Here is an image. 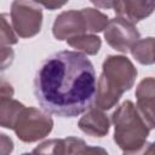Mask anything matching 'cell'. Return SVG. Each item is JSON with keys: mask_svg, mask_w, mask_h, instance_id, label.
<instances>
[{"mask_svg": "<svg viewBox=\"0 0 155 155\" xmlns=\"http://www.w3.org/2000/svg\"><path fill=\"white\" fill-rule=\"evenodd\" d=\"M97 92L93 64L78 51H59L45 58L34 79V94L48 114L74 117L92 108Z\"/></svg>", "mask_w": 155, "mask_h": 155, "instance_id": "1", "label": "cell"}, {"mask_svg": "<svg viewBox=\"0 0 155 155\" xmlns=\"http://www.w3.org/2000/svg\"><path fill=\"white\" fill-rule=\"evenodd\" d=\"M138 70L126 56H108L102 67V74L97 81L94 97L96 108L109 110L115 107L122 94L130 91L137 79Z\"/></svg>", "mask_w": 155, "mask_h": 155, "instance_id": "2", "label": "cell"}, {"mask_svg": "<svg viewBox=\"0 0 155 155\" xmlns=\"http://www.w3.org/2000/svg\"><path fill=\"white\" fill-rule=\"evenodd\" d=\"M114 124V142L124 153L140 149L150 133V128L131 101L122 102L111 115Z\"/></svg>", "mask_w": 155, "mask_h": 155, "instance_id": "3", "label": "cell"}, {"mask_svg": "<svg viewBox=\"0 0 155 155\" xmlns=\"http://www.w3.org/2000/svg\"><path fill=\"white\" fill-rule=\"evenodd\" d=\"M53 120L45 110L29 107L22 111L13 128L19 140L24 143L38 142L51 133Z\"/></svg>", "mask_w": 155, "mask_h": 155, "instance_id": "4", "label": "cell"}, {"mask_svg": "<svg viewBox=\"0 0 155 155\" xmlns=\"http://www.w3.org/2000/svg\"><path fill=\"white\" fill-rule=\"evenodd\" d=\"M11 24L17 36L29 39L40 33L42 8L36 1L16 0L11 5Z\"/></svg>", "mask_w": 155, "mask_h": 155, "instance_id": "5", "label": "cell"}, {"mask_svg": "<svg viewBox=\"0 0 155 155\" xmlns=\"http://www.w3.org/2000/svg\"><path fill=\"white\" fill-rule=\"evenodd\" d=\"M104 39L114 50L127 53L140 39V34L136 24L124 18L114 17L109 21L107 28L104 29Z\"/></svg>", "mask_w": 155, "mask_h": 155, "instance_id": "6", "label": "cell"}, {"mask_svg": "<svg viewBox=\"0 0 155 155\" xmlns=\"http://www.w3.org/2000/svg\"><path fill=\"white\" fill-rule=\"evenodd\" d=\"M52 33L57 40H68L78 35L88 34L81 10H68L59 13L53 22Z\"/></svg>", "mask_w": 155, "mask_h": 155, "instance_id": "7", "label": "cell"}, {"mask_svg": "<svg viewBox=\"0 0 155 155\" xmlns=\"http://www.w3.org/2000/svg\"><path fill=\"white\" fill-rule=\"evenodd\" d=\"M137 109L150 130L155 128V78L143 79L136 88Z\"/></svg>", "mask_w": 155, "mask_h": 155, "instance_id": "8", "label": "cell"}, {"mask_svg": "<svg viewBox=\"0 0 155 155\" xmlns=\"http://www.w3.org/2000/svg\"><path fill=\"white\" fill-rule=\"evenodd\" d=\"M113 10L116 17L124 18L133 24L149 17L155 10V1L142 0H121L114 1Z\"/></svg>", "mask_w": 155, "mask_h": 155, "instance_id": "9", "label": "cell"}, {"mask_svg": "<svg viewBox=\"0 0 155 155\" xmlns=\"http://www.w3.org/2000/svg\"><path fill=\"white\" fill-rule=\"evenodd\" d=\"M79 128L92 137H105L110 130V120L105 113L98 108H90L79 120Z\"/></svg>", "mask_w": 155, "mask_h": 155, "instance_id": "10", "label": "cell"}, {"mask_svg": "<svg viewBox=\"0 0 155 155\" xmlns=\"http://www.w3.org/2000/svg\"><path fill=\"white\" fill-rule=\"evenodd\" d=\"M25 105L13 98H0V125L13 130Z\"/></svg>", "mask_w": 155, "mask_h": 155, "instance_id": "11", "label": "cell"}, {"mask_svg": "<svg viewBox=\"0 0 155 155\" xmlns=\"http://www.w3.org/2000/svg\"><path fill=\"white\" fill-rule=\"evenodd\" d=\"M132 57L143 65L155 64V38L139 39L131 48Z\"/></svg>", "mask_w": 155, "mask_h": 155, "instance_id": "12", "label": "cell"}, {"mask_svg": "<svg viewBox=\"0 0 155 155\" xmlns=\"http://www.w3.org/2000/svg\"><path fill=\"white\" fill-rule=\"evenodd\" d=\"M67 44L73 48H76L78 52L81 51L84 52V54L94 56L99 52V48L102 46V40L98 35L94 34H82L68 39Z\"/></svg>", "mask_w": 155, "mask_h": 155, "instance_id": "13", "label": "cell"}, {"mask_svg": "<svg viewBox=\"0 0 155 155\" xmlns=\"http://www.w3.org/2000/svg\"><path fill=\"white\" fill-rule=\"evenodd\" d=\"M65 155H109L108 151L97 145H87L86 142L78 137H67Z\"/></svg>", "mask_w": 155, "mask_h": 155, "instance_id": "14", "label": "cell"}, {"mask_svg": "<svg viewBox=\"0 0 155 155\" xmlns=\"http://www.w3.org/2000/svg\"><path fill=\"white\" fill-rule=\"evenodd\" d=\"M81 12L85 17L88 34L104 31V29L107 28V25L110 21L105 13H103L99 10L93 8V7H85L81 10Z\"/></svg>", "mask_w": 155, "mask_h": 155, "instance_id": "15", "label": "cell"}, {"mask_svg": "<svg viewBox=\"0 0 155 155\" xmlns=\"http://www.w3.org/2000/svg\"><path fill=\"white\" fill-rule=\"evenodd\" d=\"M67 144L65 139L53 138L42 142L31 151L34 155H65Z\"/></svg>", "mask_w": 155, "mask_h": 155, "instance_id": "16", "label": "cell"}, {"mask_svg": "<svg viewBox=\"0 0 155 155\" xmlns=\"http://www.w3.org/2000/svg\"><path fill=\"white\" fill-rule=\"evenodd\" d=\"M7 15L2 13L0 19H1V27H0V41H1V46H10V45H15L17 44L18 39H17V34H15V30L12 28V25H10L8 21L6 19Z\"/></svg>", "mask_w": 155, "mask_h": 155, "instance_id": "17", "label": "cell"}, {"mask_svg": "<svg viewBox=\"0 0 155 155\" xmlns=\"http://www.w3.org/2000/svg\"><path fill=\"white\" fill-rule=\"evenodd\" d=\"M12 61H13V51H12V48L1 46V67H2V70L6 69V67L8 64H11Z\"/></svg>", "mask_w": 155, "mask_h": 155, "instance_id": "18", "label": "cell"}, {"mask_svg": "<svg viewBox=\"0 0 155 155\" xmlns=\"http://www.w3.org/2000/svg\"><path fill=\"white\" fill-rule=\"evenodd\" d=\"M1 155H8L13 150V142L6 134L1 133Z\"/></svg>", "mask_w": 155, "mask_h": 155, "instance_id": "19", "label": "cell"}, {"mask_svg": "<svg viewBox=\"0 0 155 155\" xmlns=\"http://www.w3.org/2000/svg\"><path fill=\"white\" fill-rule=\"evenodd\" d=\"M0 91H1V98H12L13 97V88H12V86L8 82H6L4 79L1 80Z\"/></svg>", "mask_w": 155, "mask_h": 155, "instance_id": "20", "label": "cell"}, {"mask_svg": "<svg viewBox=\"0 0 155 155\" xmlns=\"http://www.w3.org/2000/svg\"><path fill=\"white\" fill-rule=\"evenodd\" d=\"M41 6L53 11L54 8H58V7H62L63 5H65V2H53V1H48V2H39Z\"/></svg>", "mask_w": 155, "mask_h": 155, "instance_id": "21", "label": "cell"}, {"mask_svg": "<svg viewBox=\"0 0 155 155\" xmlns=\"http://www.w3.org/2000/svg\"><path fill=\"white\" fill-rule=\"evenodd\" d=\"M22 155H34V154L33 153H23Z\"/></svg>", "mask_w": 155, "mask_h": 155, "instance_id": "22", "label": "cell"}]
</instances>
